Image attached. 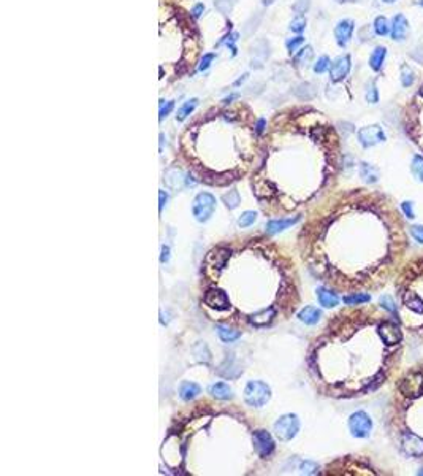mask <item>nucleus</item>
Listing matches in <instances>:
<instances>
[{"instance_id": "f257e3e1", "label": "nucleus", "mask_w": 423, "mask_h": 476, "mask_svg": "<svg viewBox=\"0 0 423 476\" xmlns=\"http://www.w3.org/2000/svg\"><path fill=\"white\" fill-rule=\"evenodd\" d=\"M271 397V389L262 381H250L244 389V400L249 406L262 408Z\"/></svg>"}, {"instance_id": "f03ea898", "label": "nucleus", "mask_w": 423, "mask_h": 476, "mask_svg": "<svg viewBox=\"0 0 423 476\" xmlns=\"http://www.w3.org/2000/svg\"><path fill=\"white\" fill-rule=\"evenodd\" d=\"M214 210H216V197L213 194L202 192L193 198L192 213H193L197 221L206 222L211 216L214 215Z\"/></svg>"}, {"instance_id": "7ed1b4c3", "label": "nucleus", "mask_w": 423, "mask_h": 476, "mask_svg": "<svg viewBox=\"0 0 423 476\" xmlns=\"http://www.w3.org/2000/svg\"><path fill=\"white\" fill-rule=\"evenodd\" d=\"M300 421L295 414H285L279 418L274 424V433L281 441H290L298 433Z\"/></svg>"}, {"instance_id": "20e7f679", "label": "nucleus", "mask_w": 423, "mask_h": 476, "mask_svg": "<svg viewBox=\"0 0 423 476\" xmlns=\"http://www.w3.org/2000/svg\"><path fill=\"white\" fill-rule=\"evenodd\" d=\"M203 303L211 310H216L217 313L227 311L230 308V299L229 294L223 289L219 287H211L208 289L203 295Z\"/></svg>"}, {"instance_id": "39448f33", "label": "nucleus", "mask_w": 423, "mask_h": 476, "mask_svg": "<svg viewBox=\"0 0 423 476\" xmlns=\"http://www.w3.org/2000/svg\"><path fill=\"white\" fill-rule=\"evenodd\" d=\"M349 429H350L352 435L356 436V438H366V436L371 433V429H373L371 418H369L365 411H356L349 419Z\"/></svg>"}, {"instance_id": "423d86ee", "label": "nucleus", "mask_w": 423, "mask_h": 476, "mask_svg": "<svg viewBox=\"0 0 423 476\" xmlns=\"http://www.w3.org/2000/svg\"><path fill=\"white\" fill-rule=\"evenodd\" d=\"M385 140V134L380 126H366L359 130V141L363 148H371Z\"/></svg>"}, {"instance_id": "0eeeda50", "label": "nucleus", "mask_w": 423, "mask_h": 476, "mask_svg": "<svg viewBox=\"0 0 423 476\" xmlns=\"http://www.w3.org/2000/svg\"><path fill=\"white\" fill-rule=\"evenodd\" d=\"M252 443L260 457H270L274 451V441L267 430H255L252 433Z\"/></svg>"}, {"instance_id": "6e6552de", "label": "nucleus", "mask_w": 423, "mask_h": 476, "mask_svg": "<svg viewBox=\"0 0 423 476\" xmlns=\"http://www.w3.org/2000/svg\"><path fill=\"white\" fill-rule=\"evenodd\" d=\"M423 391V375L421 373H411L400 382V392L409 399L418 397Z\"/></svg>"}, {"instance_id": "1a4fd4ad", "label": "nucleus", "mask_w": 423, "mask_h": 476, "mask_svg": "<svg viewBox=\"0 0 423 476\" xmlns=\"http://www.w3.org/2000/svg\"><path fill=\"white\" fill-rule=\"evenodd\" d=\"M401 448L411 457L423 456V440L412 432H404L401 435Z\"/></svg>"}, {"instance_id": "9d476101", "label": "nucleus", "mask_w": 423, "mask_h": 476, "mask_svg": "<svg viewBox=\"0 0 423 476\" xmlns=\"http://www.w3.org/2000/svg\"><path fill=\"white\" fill-rule=\"evenodd\" d=\"M379 337L380 340L385 343L388 346H393V345H398L401 341V330L400 327L396 325L395 322H390V321H384L380 325H379Z\"/></svg>"}, {"instance_id": "9b49d317", "label": "nucleus", "mask_w": 423, "mask_h": 476, "mask_svg": "<svg viewBox=\"0 0 423 476\" xmlns=\"http://www.w3.org/2000/svg\"><path fill=\"white\" fill-rule=\"evenodd\" d=\"M350 72V57L349 56H339L330 65V78L333 83H338L344 79Z\"/></svg>"}, {"instance_id": "f8f14e48", "label": "nucleus", "mask_w": 423, "mask_h": 476, "mask_svg": "<svg viewBox=\"0 0 423 476\" xmlns=\"http://www.w3.org/2000/svg\"><path fill=\"white\" fill-rule=\"evenodd\" d=\"M250 54H252V67L260 69L262 64L270 56V45L267 40H257V42L250 46Z\"/></svg>"}, {"instance_id": "ddd939ff", "label": "nucleus", "mask_w": 423, "mask_h": 476, "mask_svg": "<svg viewBox=\"0 0 423 476\" xmlns=\"http://www.w3.org/2000/svg\"><path fill=\"white\" fill-rule=\"evenodd\" d=\"M353 27H355V24L352 19H342L338 22V25L335 27V37L339 46H346L350 42Z\"/></svg>"}, {"instance_id": "4468645a", "label": "nucleus", "mask_w": 423, "mask_h": 476, "mask_svg": "<svg viewBox=\"0 0 423 476\" xmlns=\"http://www.w3.org/2000/svg\"><path fill=\"white\" fill-rule=\"evenodd\" d=\"M407 31H409L407 19L403 15H396L393 18V22H392V38L398 40V42H403L407 35Z\"/></svg>"}, {"instance_id": "2eb2a0df", "label": "nucleus", "mask_w": 423, "mask_h": 476, "mask_svg": "<svg viewBox=\"0 0 423 476\" xmlns=\"http://www.w3.org/2000/svg\"><path fill=\"white\" fill-rule=\"evenodd\" d=\"M298 219H300L298 216L288 218V219H271L267 224V232L268 233H279V232L288 229L290 226H294V224H297Z\"/></svg>"}, {"instance_id": "dca6fc26", "label": "nucleus", "mask_w": 423, "mask_h": 476, "mask_svg": "<svg viewBox=\"0 0 423 476\" xmlns=\"http://www.w3.org/2000/svg\"><path fill=\"white\" fill-rule=\"evenodd\" d=\"M298 317H300L301 322H305L308 325H314V324H317L320 321L322 311L319 308H315V307H305L298 313Z\"/></svg>"}, {"instance_id": "f3484780", "label": "nucleus", "mask_w": 423, "mask_h": 476, "mask_svg": "<svg viewBox=\"0 0 423 476\" xmlns=\"http://www.w3.org/2000/svg\"><path fill=\"white\" fill-rule=\"evenodd\" d=\"M317 299H319L320 305L325 308H333L338 305V302H339V299L335 292H332V290H328V289H323V287L317 289Z\"/></svg>"}, {"instance_id": "a211bd4d", "label": "nucleus", "mask_w": 423, "mask_h": 476, "mask_svg": "<svg viewBox=\"0 0 423 476\" xmlns=\"http://www.w3.org/2000/svg\"><path fill=\"white\" fill-rule=\"evenodd\" d=\"M209 394L213 395V397H216V399H219V400H229V399H232V388L229 386V384H225V382H216V384H213V386H209Z\"/></svg>"}, {"instance_id": "6ab92c4d", "label": "nucleus", "mask_w": 423, "mask_h": 476, "mask_svg": "<svg viewBox=\"0 0 423 476\" xmlns=\"http://www.w3.org/2000/svg\"><path fill=\"white\" fill-rule=\"evenodd\" d=\"M385 57H387V48L377 46V48L373 51L371 57H369V67H371L373 70H380L382 64H384V61H385Z\"/></svg>"}, {"instance_id": "aec40b11", "label": "nucleus", "mask_w": 423, "mask_h": 476, "mask_svg": "<svg viewBox=\"0 0 423 476\" xmlns=\"http://www.w3.org/2000/svg\"><path fill=\"white\" fill-rule=\"evenodd\" d=\"M294 94L301 100H311L315 97V89L311 83H300L295 86Z\"/></svg>"}, {"instance_id": "412c9836", "label": "nucleus", "mask_w": 423, "mask_h": 476, "mask_svg": "<svg viewBox=\"0 0 423 476\" xmlns=\"http://www.w3.org/2000/svg\"><path fill=\"white\" fill-rule=\"evenodd\" d=\"M198 394H200V386L195 382H182L179 388V395L184 400H192Z\"/></svg>"}, {"instance_id": "4be33fe9", "label": "nucleus", "mask_w": 423, "mask_h": 476, "mask_svg": "<svg viewBox=\"0 0 423 476\" xmlns=\"http://www.w3.org/2000/svg\"><path fill=\"white\" fill-rule=\"evenodd\" d=\"M216 329H217V334H219L220 340H222V341H225V343H233L235 340H238V338L241 337V332H240V330L229 329V327H225V325H220V324H217V325H216Z\"/></svg>"}, {"instance_id": "5701e85b", "label": "nucleus", "mask_w": 423, "mask_h": 476, "mask_svg": "<svg viewBox=\"0 0 423 476\" xmlns=\"http://www.w3.org/2000/svg\"><path fill=\"white\" fill-rule=\"evenodd\" d=\"M360 176L366 181V183H376L379 180V171L374 165H369L366 162H363L360 165Z\"/></svg>"}, {"instance_id": "b1692460", "label": "nucleus", "mask_w": 423, "mask_h": 476, "mask_svg": "<svg viewBox=\"0 0 423 476\" xmlns=\"http://www.w3.org/2000/svg\"><path fill=\"white\" fill-rule=\"evenodd\" d=\"M314 57V49L312 46H305L298 51V54L295 56V64L300 65V67H306V65L312 61Z\"/></svg>"}, {"instance_id": "393cba45", "label": "nucleus", "mask_w": 423, "mask_h": 476, "mask_svg": "<svg viewBox=\"0 0 423 476\" xmlns=\"http://www.w3.org/2000/svg\"><path fill=\"white\" fill-rule=\"evenodd\" d=\"M197 105H198V100H197V99H190V100H187V102H184V105L178 110V114H176L178 121H184V119H186V117L195 110Z\"/></svg>"}, {"instance_id": "a878e982", "label": "nucleus", "mask_w": 423, "mask_h": 476, "mask_svg": "<svg viewBox=\"0 0 423 476\" xmlns=\"http://www.w3.org/2000/svg\"><path fill=\"white\" fill-rule=\"evenodd\" d=\"M414 81H415V75H414L412 69L406 64L401 65V84L404 87H409V86L414 84Z\"/></svg>"}, {"instance_id": "bb28decb", "label": "nucleus", "mask_w": 423, "mask_h": 476, "mask_svg": "<svg viewBox=\"0 0 423 476\" xmlns=\"http://www.w3.org/2000/svg\"><path fill=\"white\" fill-rule=\"evenodd\" d=\"M374 31H376V34L380 35V37L387 35V34L390 32V25H388L387 18H384V16L376 18V21H374Z\"/></svg>"}, {"instance_id": "cd10ccee", "label": "nucleus", "mask_w": 423, "mask_h": 476, "mask_svg": "<svg viewBox=\"0 0 423 476\" xmlns=\"http://www.w3.org/2000/svg\"><path fill=\"white\" fill-rule=\"evenodd\" d=\"M223 202H225L227 208L233 210V208H236L238 205H240V202H241L240 194H238V191H235V189H233V191H230L229 194L223 195Z\"/></svg>"}, {"instance_id": "c85d7f7f", "label": "nucleus", "mask_w": 423, "mask_h": 476, "mask_svg": "<svg viewBox=\"0 0 423 476\" xmlns=\"http://www.w3.org/2000/svg\"><path fill=\"white\" fill-rule=\"evenodd\" d=\"M255 219H257L255 211H244L240 219H238V224H240V227H249L255 222Z\"/></svg>"}, {"instance_id": "c756f323", "label": "nucleus", "mask_w": 423, "mask_h": 476, "mask_svg": "<svg viewBox=\"0 0 423 476\" xmlns=\"http://www.w3.org/2000/svg\"><path fill=\"white\" fill-rule=\"evenodd\" d=\"M365 99H366V102H369V103H377V102H379V92H377L376 83H369V84L366 86Z\"/></svg>"}, {"instance_id": "7c9ffc66", "label": "nucleus", "mask_w": 423, "mask_h": 476, "mask_svg": "<svg viewBox=\"0 0 423 476\" xmlns=\"http://www.w3.org/2000/svg\"><path fill=\"white\" fill-rule=\"evenodd\" d=\"M369 299L371 297L368 294H353V295H346L344 303H347V305H360V303L369 302Z\"/></svg>"}, {"instance_id": "2f4dec72", "label": "nucleus", "mask_w": 423, "mask_h": 476, "mask_svg": "<svg viewBox=\"0 0 423 476\" xmlns=\"http://www.w3.org/2000/svg\"><path fill=\"white\" fill-rule=\"evenodd\" d=\"M412 173L415 175L417 180L423 181V157L421 156H415L412 161Z\"/></svg>"}, {"instance_id": "473e14b6", "label": "nucleus", "mask_w": 423, "mask_h": 476, "mask_svg": "<svg viewBox=\"0 0 423 476\" xmlns=\"http://www.w3.org/2000/svg\"><path fill=\"white\" fill-rule=\"evenodd\" d=\"M214 5H216V8L220 13H223V15H229V13L232 11V8H233V5H235V0H214Z\"/></svg>"}, {"instance_id": "72a5a7b5", "label": "nucleus", "mask_w": 423, "mask_h": 476, "mask_svg": "<svg viewBox=\"0 0 423 476\" xmlns=\"http://www.w3.org/2000/svg\"><path fill=\"white\" fill-rule=\"evenodd\" d=\"M306 27V18L297 16L292 22H290V31L292 32H303Z\"/></svg>"}, {"instance_id": "f704fd0d", "label": "nucleus", "mask_w": 423, "mask_h": 476, "mask_svg": "<svg viewBox=\"0 0 423 476\" xmlns=\"http://www.w3.org/2000/svg\"><path fill=\"white\" fill-rule=\"evenodd\" d=\"M303 43H305V37H294V38H290V40H287V49L290 51V52H295Z\"/></svg>"}, {"instance_id": "c9c22d12", "label": "nucleus", "mask_w": 423, "mask_h": 476, "mask_svg": "<svg viewBox=\"0 0 423 476\" xmlns=\"http://www.w3.org/2000/svg\"><path fill=\"white\" fill-rule=\"evenodd\" d=\"M330 69V59L327 57V56H322L319 61L315 62V65H314V72L315 73H323V72H327Z\"/></svg>"}, {"instance_id": "e433bc0d", "label": "nucleus", "mask_w": 423, "mask_h": 476, "mask_svg": "<svg viewBox=\"0 0 423 476\" xmlns=\"http://www.w3.org/2000/svg\"><path fill=\"white\" fill-rule=\"evenodd\" d=\"M214 57H216V54H213V52H209V54H205L203 59H202V64L198 65V70H200V72L206 70V69L209 67V65H211V62L214 61Z\"/></svg>"}, {"instance_id": "4c0bfd02", "label": "nucleus", "mask_w": 423, "mask_h": 476, "mask_svg": "<svg viewBox=\"0 0 423 476\" xmlns=\"http://www.w3.org/2000/svg\"><path fill=\"white\" fill-rule=\"evenodd\" d=\"M380 305L384 307L385 310H388V311H395L396 310V307H395V303H393V300H392V297H388V295H384L380 299Z\"/></svg>"}, {"instance_id": "58836bf2", "label": "nucleus", "mask_w": 423, "mask_h": 476, "mask_svg": "<svg viewBox=\"0 0 423 476\" xmlns=\"http://www.w3.org/2000/svg\"><path fill=\"white\" fill-rule=\"evenodd\" d=\"M309 8V0H298L297 4H294V11L297 13H306Z\"/></svg>"}, {"instance_id": "ea45409f", "label": "nucleus", "mask_w": 423, "mask_h": 476, "mask_svg": "<svg viewBox=\"0 0 423 476\" xmlns=\"http://www.w3.org/2000/svg\"><path fill=\"white\" fill-rule=\"evenodd\" d=\"M317 467L315 464H312V462H305V464L301 465V473H309V474H314V473H317Z\"/></svg>"}, {"instance_id": "a19ab883", "label": "nucleus", "mask_w": 423, "mask_h": 476, "mask_svg": "<svg viewBox=\"0 0 423 476\" xmlns=\"http://www.w3.org/2000/svg\"><path fill=\"white\" fill-rule=\"evenodd\" d=\"M173 107H175V102H173V100L167 102V105H162V107H160V119H164L165 116H168L170 111L173 110Z\"/></svg>"}, {"instance_id": "79ce46f5", "label": "nucleus", "mask_w": 423, "mask_h": 476, "mask_svg": "<svg viewBox=\"0 0 423 476\" xmlns=\"http://www.w3.org/2000/svg\"><path fill=\"white\" fill-rule=\"evenodd\" d=\"M411 235L415 238L417 242L423 243V227H420V226H414V227H411Z\"/></svg>"}, {"instance_id": "37998d69", "label": "nucleus", "mask_w": 423, "mask_h": 476, "mask_svg": "<svg viewBox=\"0 0 423 476\" xmlns=\"http://www.w3.org/2000/svg\"><path fill=\"white\" fill-rule=\"evenodd\" d=\"M203 11H205V5H203V4H197V5L192 8V16H193V18H200Z\"/></svg>"}, {"instance_id": "c03bdc74", "label": "nucleus", "mask_w": 423, "mask_h": 476, "mask_svg": "<svg viewBox=\"0 0 423 476\" xmlns=\"http://www.w3.org/2000/svg\"><path fill=\"white\" fill-rule=\"evenodd\" d=\"M403 210L407 218H414V211H412V203L411 202H404L403 203Z\"/></svg>"}, {"instance_id": "a18cd8bd", "label": "nucleus", "mask_w": 423, "mask_h": 476, "mask_svg": "<svg viewBox=\"0 0 423 476\" xmlns=\"http://www.w3.org/2000/svg\"><path fill=\"white\" fill-rule=\"evenodd\" d=\"M168 253H170V249H168V246H162V257H160V260H162V263L164 262H167L168 260Z\"/></svg>"}, {"instance_id": "49530a36", "label": "nucleus", "mask_w": 423, "mask_h": 476, "mask_svg": "<svg viewBox=\"0 0 423 476\" xmlns=\"http://www.w3.org/2000/svg\"><path fill=\"white\" fill-rule=\"evenodd\" d=\"M265 124H267V123H265V119H260V121L257 123V129H255V130H257V134H262V130H263V127H265Z\"/></svg>"}, {"instance_id": "de8ad7c7", "label": "nucleus", "mask_w": 423, "mask_h": 476, "mask_svg": "<svg viewBox=\"0 0 423 476\" xmlns=\"http://www.w3.org/2000/svg\"><path fill=\"white\" fill-rule=\"evenodd\" d=\"M247 76H249V75H247V73H244V75H243V78L236 79V81L233 83V86H240V84H243V83L246 81V79H247Z\"/></svg>"}, {"instance_id": "09e8293b", "label": "nucleus", "mask_w": 423, "mask_h": 476, "mask_svg": "<svg viewBox=\"0 0 423 476\" xmlns=\"http://www.w3.org/2000/svg\"><path fill=\"white\" fill-rule=\"evenodd\" d=\"M165 202H167V194H165L164 191H160V211H162V208H164Z\"/></svg>"}, {"instance_id": "8fccbe9b", "label": "nucleus", "mask_w": 423, "mask_h": 476, "mask_svg": "<svg viewBox=\"0 0 423 476\" xmlns=\"http://www.w3.org/2000/svg\"><path fill=\"white\" fill-rule=\"evenodd\" d=\"M274 4V0H263V5H271Z\"/></svg>"}, {"instance_id": "3c124183", "label": "nucleus", "mask_w": 423, "mask_h": 476, "mask_svg": "<svg viewBox=\"0 0 423 476\" xmlns=\"http://www.w3.org/2000/svg\"><path fill=\"white\" fill-rule=\"evenodd\" d=\"M382 2H385V4H393L395 0H382Z\"/></svg>"}, {"instance_id": "603ef678", "label": "nucleus", "mask_w": 423, "mask_h": 476, "mask_svg": "<svg viewBox=\"0 0 423 476\" xmlns=\"http://www.w3.org/2000/svg\"><path fill=\"white\" fill-rule=\"evenodd\" d=\"M420 94L423 96V84H421V87H420Z\"/></svg>"}, {"instance_id": "864d4df0", "label": "nucleus", "mask_w": 423, "mask_h": 476, "mask_svg": "<svg viewBox=\"0 0 423 476\" xmlns=\"http://www.w3.org/2000/svg\"><path fill=\"white\" fill-rule=\"evenodd\" d=\"M420 5H421V7H423V0H420Z\"/></svg>"}]
</instances>
